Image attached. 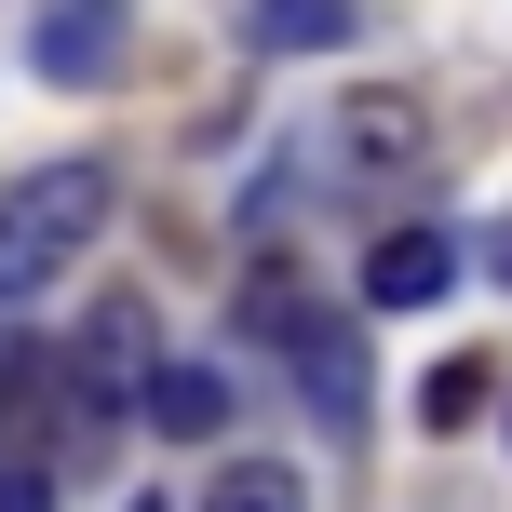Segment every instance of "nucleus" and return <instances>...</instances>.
<instances>
[{
  "label": "nucleus",
  "instance_id": "nucleus-8",
  "mask_svg": "<svg viewBox=\"0 0 512 512\" xmlns=\"http://www.w3.org/2000/svg\"><path fill=\"white\" fill-rule=\"evenodd\" d=\"M499 405V378H486V351H445L432 378H418V418H432V432H472V418Z\"/></svg>",
  "mask_w": 512,
  "mask_h": 512
},
{
  "label": "nucleus",
  "instance_id": "nucleus-5",
  "mask_svg": "<svg viewBox=\"0 0 512 512\" xmlns=\"http://www.w3.org/2000/svg\"><path fill=\"white\" fill-rule=\"evenodd\" d=\"M445 283H459V243H445V230H391L378 256H364V297H378V310H432Z\"/></svg>",
  "mask_w": 512,
  "mask_h": 512
},
{
  "label": "nucleus",
  "instance_id": "nucleus-4",
  "mask_svg": "<svg viewBox=\"0 0 512 512\" xmlns=\"http://www.w3.org/2000/svg\"><path fill=\"white\" fill-rule=\"evenodd\" d=\"M149 378H162V324L135 297H108L95 324H81V391L108 405V391H149Z\"/></svg>",
  "mask_w": 512,
  "mask_h": 512
},
{
  "label": "nucleus",
  "instance_id": "nucleus-13",
  "mask_svg": "<svg viewBox=\"0 0 512 512\" xmlns=\"http://www.w3.org/2000/svg\"><path fill=\"white\" fill-rule=\"evenodd\" d=\"M135 512H162V499H135Z\"/></svg>",
  "mask_w": 512,
  "mask_h": 512
},
{
  "label": "nucleus",
  "instance_id": "nucleus-3",
  "mask_svg": "<svg viewBox=\"0 0 512 512\" xmlns=\"http://www.w3.org/2000/svg\"><path fill=\"white\" fill-rule=\"evenodd\" d=\"M27 68H41L54 95H108V81L135 68V14H122V0H41Z\"/></svg>",
  "mask_w": 512,
  "mask_h": 512
},
{
  "label": "nucleus",
  "instance_id": "nucleus-12",
  "mask_svg": "<svg viewBox=\"0 0 512 512\" xmlns=\"http://www.w3.org/2000/svg\"><path fill=\"white\" fill-rule=\"evenodd\" d=\"M0 512H54V472L14 459V445H0Z\"/></svg>",
  "mask_w": 512,
  "mask_h": 512
},
{
  "label": "nucleus",
  "instance_id": "nucleus-6",
  "mask_svg": "<svg viewBox=\"0 0 512 512\" xmlns=\"http://www.w3.org/2000/svg\"><path fill=\"white\" fill-rule=\"evenodd\" d=\"M149 418H162L176 445H203L216 418H230V378H216V364H162V378H149Z\"/></svg>",
  "mask_w": 512,
  "mask_h": 512
},
{
  "label": "nucleus",
  "instance_id": "nucleus-2",
  "mask_svg": "<svg viewBox=\"0 0 512 512\" xmlns=\"http://www.w3.org/2000/svg\"><path fill=\"white\" fill-rule=\"evenodd\" d=\"M324 149H337V176H364V189H391V176H418V149H432V108H418L405 81H364V95H337V122H324Z\"/></svg>",
  "mask_w": 512,
  "mask_h": 512
},
{
  "label": "nucleus",
  "instance_id": "nucleus-9",
  "mask_svg": "<svg viewBox=\"0 0 512 512\" xmlns=\"http://www.w3.org/2000/svg\"><path fill=\"white\" fill-rule=\"evenodd\" d=\"M297 364H310V405H324V418H364V337L310 324V337H297Z\"/></svg>",
  "mask_w": 512,
  "mask_h": 512
},
{
  "label": "nucleus",
  "instance_id": "nucleus-7",
  "mask_svg": "<svg viewBox=\"0 0 512 512\" xmlns=\"http://www.w3.org/2000/svg\"><path fill=\"white\" fill-rule=\"evenodd\" d=\"M310 324H324V310H310V283L283 270V256H256V283H243V337H283V351H297Z\"/></svg>",
  "mask_w": 512,
  "mask_h": 512
},
{
  "label": "nucleus",
  "instance_id": "nucleus-11",
  "mask_svg": "<svg viewBox=\"0 0 512 512\" xmlns=\"http://www.w3.org/2000/svg\"><path fill=\"white\" fill-rule=\"evenodd\" d=\"M351 41V0H256V54H324Z\"/></svg>",
  "mask_w": 512,
  "mask_h": 512
},
{
  "label": "nucleus",
  "instance_id": "nucleus-1",
  "mask_svg": "<svg viewBox=\"0 0 512 512\" xmlns=\"http://www.w3.org/2000/svg\"><path fill=\"white\" fill-rule=\"evenodd\" d=\"M108 203H122V176L108 162H27L14 189H0V297H41V283H68L81 256H95Z\"/></svg>",
  "mask_w": 512,
  "mask_h": 512
},
{
  "label": "nucleus",
  "instance_id": "nucleus-10",
  "mask_svg": "<svg viewBox=\"0 0 512 512\" xmlns=\"http://www.w3.org/2000/svg\"><path fill=\"white\" fill-rule=\"evenodd\" d=\"M203 512H310V486L283 459H230V472H203Z\"/></svg>",
  "mask_w": 512,
  "mask_h": 512
}]
</instances>
